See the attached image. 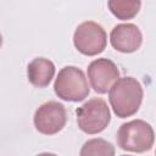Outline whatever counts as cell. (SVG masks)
<instances>
[{
	"label": "cell",
	"instance_id": "cell-1",
	"mask_svg": "<svg viewBox=\"0 0 156 156\" xmlns=\"http://www.w3.org/2000/svg\"><path fill=\"white\" fill-rule=\"evenodd\" d=\"M143 96V87L140 82L133 77L119 78L108 91L110 105L119 118L135 115L141 105Z\"/></svg>",
	"mask_w": 156,
	"mask_h": 156
},
{
	"label": "cell",
	"instance_id": "cell-2",
	"mask_svg": "<svg viewBox=\"0 0 156 156\" xmlns=\"http://www.w3.org/2000/svg\"><path fill=\"white\" fill-rule=\"evenodd\" d=\"M116 139L117 145L124 151L145 152L152 147L155 133L147 122L143 119H133L119 127Z\"/></svg>",
	"mask_w": 156,
	"mask_h": 156
},
{
	"label": "cell",
	"instance_id": "cell-3",
	"mask_svg": "<svg viewBox=\"0 0 156 156\" xmlns=\"http://www.w3.org/2000/svg\"><path fill=\"white\" fill-rule=\"evenodd\" d=\"M54 90L60 99L72 102L84 100L90 93L84 72L76 66H66L58 72Z\"/></svg>",
	"mask_w": 156,
	"mask_h": 156
},
{
	"label": "cell",
	"instance_id": "cell-4",
	"mask_svg": "<svg viewBox=\"0 0 156 156\" xmlns=\"http://www.w3.org/2000/svg\"><path fill=\"white\" fill-rule=\"evenodd\" d=\"M77 124L87 134L102 132L111 121V112L105 100L93 98L76 110Z\"/></svg>",
	"mask_w": 156,
	"mask_h": 156
},
{
	"label": "cell",
	"instance_id": "cell-5",
	"mask_svg": "<svg viewBox=\"0 0 156 156\" xmlns=\"http://www.w3.org/2000/svg\"><path fill=\"white\" fill-rule=\"evenodd\" d=\"M73 44L76 49L85 56H95L102 52L107 44L105 29L94 21L80 23L73 34Z\"/></svg>",
	"mask_w": 156,
	"mask_h": 156
},
{
	"label": "cell",
	"instance_id": "cell-6",
	"mask_svg": "<svg viewBox=\"0 0 156 156\" xmlns=\"http://www.w3.org/2000/svg\"><path fill=\"white\" fill-rule=\"evenodd\" d=\"M33 122L39 133L45 135L56 134L66 126V108L58 101H48L37 108Z\"/></svg>",
	"mask_w": 156,
	"mask_h": 156
},
{
	"label": "cell",
	"instance_id": "cell-7",
	"mask_svg": "<svg viewBox=\"0 0 156 156\" xmlns=\"http://www.w3.org/2000/svg\"><path fill=\"white\" fill-rule=\"evenodd\" d=\"M88 78L98 94H106L121 78L117 65L105 57L91 61L88 66Z\"/></svg>",
	"mask_w": 156,
	"mask_h": 156
},
{
	"label": "cell",
	"instance_id": "cell-8",
	"mask_svg": "<svg viewBox=\"0 0 156 156\" xmlns=\"http://www.w3.org/2000/svg\"><path fill=\"white\" fill-rule=\"evenodd\" d=\"M110 41L115 50L123 54H130L140 48L143 34L138 26L133 23H121L112 28Z\"/></svg>",
	"mask_w": 156,
	"mask_h": 156
},
{
	"label": "cell",
	"instance_id": "cell-9",
	"mask_svg": "<svg viewBox=\"0 0 156 156\" xmlns=\"http://www.w3.org/2000/svg\"><path fill=\"white\" fill-rule=\"evenodd\" d=\"M55 76V65L45 58L37 57L27 66V77L29 83L35 88H45Z\"/></svg>",
	"mask_w": 156,
	"mask_h": 156
},
{
	"label": "cell",
	"instance_id": "cell-10",
	"mask_svg": "<svg viewBox=\"0 0 156 156\" xmlns=\"http://www.w3.org/2000/svg\"><path fill=\"white\" fill-rule=\"evenodd\" d=\"M107 6L118 20H130L136 16L141 2L138 0H110Z\"/></svg>",
	"mask_w": 156,
	"mask_h": 156
},
{
	"label": "cell",
	"instance_id": "cell-11",
	"mask_svg": "<svg viewBox=\"0 0 156 156\" xmlns=\"http://www.w3.org/2000/svg\"><path fill=\"white\" fill-rule=\"evenodd\" d=\"M79 156H115V146L102 138L89 139L83 144Z\"/></svg>",
	"mask_w": 156,
	"mask_h": 156
},
{
	"label": "cell",
	"instance_id": "cell-12",
	"mask_svg": "<svg viewBox=\"0 0 156 156\" xmlns=\"http://www.w3.org/2000/svg\"><path fill=\"white\" fill-rule=\"evenodd\" d=\"M37 156H57V155H55V154H51V152H41V154L37 155Z\"/></svg>",
	"mask_w": 156,
	"mask_h": 156
},
{
	"label": "cell",
	"instance_id": "cell-13",
	"mask_svg": "<svg viewBox=\"0 0 156 156\" xmlns=\"http://www.w3.org/2000/svg\"><path fill=\"white\" fill-rule=\"evenodd\" d=\"M122 156H129V155H122Z\"/></svg>",
	"mask_w": 156,
	"mask_h": 156
},
{
	"label": "cell",
	"instance_id": "cell-14",
	"mask_svg": "<svg viewBox=\"0 0 156 156\" xmlns=\"http://www.w3.org/2000/svg\"><path fill=\"white\" fill-rule=\"evenodd\" d=\"M155 156H156V152H155Z\"/></svg>",
	"mask_w": 156,
	"mask_h": 156
}]
</instances>
